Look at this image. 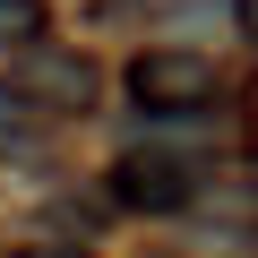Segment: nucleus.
I'll return each mask as SVG.
<instances>
[{"label":"nucleus","instance_id":"nucleus-3","mask_svg":"<svg viewBox=\"0 0 258 258\" xmlns=\"http://www.w3.org/2000/svg\"><path fill=\"white\" fill-rule=\"evenodd\" d=\"M9 86H18L26 103H43V112H86V103H95V69H86L78 52H60V43H26L18 69H9Z\"/></svg>","mask_w":258,"mask_h":258},{"label":"nucleus","instance_id":"nucleus-5","mask_svg":"<svg viewBox=\"0 0 258 258\" xmlns=\"http://www.w3.org/2000/svg\"><path fill=\"white\" fill-rule=\"evenodd\" d=\"M9 258H86V249H69V241H26V249H9Z\"/></svg>","mask_w":258,"mask_h":258},{"label":"nucleus","instance_id":"nucleus-1","mask_svg":"<svg viewBox=\"0 0 258 258\" xmlns=\"http://www.w3.org/2000/svg\"><path fill=\"white\" fill-rule=\"evenodd\" d=\"M129 103H138V112H181V103H215V60L207 52H181V43H155V52H138V60H129Z\"/></svg>","mask_w":258,"mask_h":258},{"label":"nucleus","instance_id":"nucleus-2","mask_svg":"<svg viewBox=\"0 0 258 258\" xmlns=\"http://www.w3.org/2000/svg\"><path fill=\"white\" fill-rule=\"evenodd\" d=\"M198 155H120L112 164V198L120 207H138V215H181L198 198Z\"/></svg>","mask_w":258,"mask_h":258},{"label":"nucleus","instance_id":"nucleus-4","mask_svg":"<svg viewBox=\"0 0 258 258\" xmlns=\"http://www.w3.org/2000/svg\"><path fill=\"white\" fill-rule=\"evenodd\" d=\"M43 35V0H0V52H26Z\"/></svg>","mask_w":258,"mask_h":258}]
</instances>
